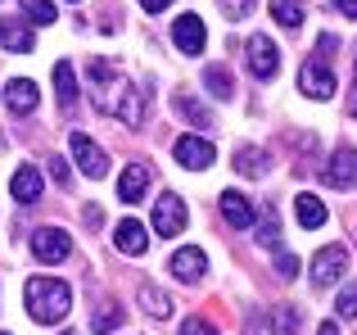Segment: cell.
I'll use <instances>...</instances> for the list:
<instances>
[{
    "label": "cell",
    "mask_w": 357,
    "mask_h": 335,
    "mask_svg": "<svg viewBox=\"0 0 357 335\" xmlns=\"http://www.w3.org/2000/svg\"><path fill=\"white\" fill-rule=\"evenodd\" d=\"M154 231L163 240H172V236H181V231H185V200H181V195H158V204H154Z\"/></svg>",
    "instance_id": "3"
},
{
    "label": "cell",
    "mask_w": 357,
    "mask_h": 335,
    "mask_svg": "<svg viewBox=\"0 0 357 335\" xmlns=\"http://www.w3.org/2000/svg\"><path fill=\"white\" fill-rule=\"evenodd\" d=\"M172 5V0H140V9H145V14H158V9H167Z\"/></svg>",
    "instance_id": "35"
},
{
    "label": "cell",
    "mask_w": 357,
    "mask_h": 335,
    "mask_svg": "<svg viewBox=\"0 0 357 335\" xmlns=\"http://www.w3.org/2000/svg\"><path fill=\"white\" fill-rule=\"evenodd\" d=\"M140 308H145L149 318H172V299H167V290H158V285H145V290H140Z\"/></svg>",
    "instance_id": "22"
},
{
    "label": "cell",
    "mask_w": 357,
    "mask_h": 335,
    "mask_svg": "<svg viewBox=\"0 0 357 335\" xmlns=\"http://www.w3.org/2000/svg\"><path fill=\"white\" fill-rule=\"evenodd\" d=\"M172 272H176V281H185V285H195V281H204V272H208V258H204V249H176L172 254Z\"/></svg>",
    "instance_id": "12"
},
{
    "label": "cell",
    "mask_w": 357,
    "mask_h": 335,
    "mask_svg": "<svg viewBox=\"0 0 357 335\" xmlns=\"http://www.w3.org/2000/svg\"><path fill=\"white\" fill-rule=\"evenodd\" d=\"M294 213H298V227H303V231H317L326 218H331V213H326V204L317 200V195H298V200H294Z\"/></svg>",
    "instance_id": "20"
},
{
    "label": "cell",
    "mask_w": 357,
    "mask_h": 335,
    "mask_svg": "<svg viewBox=\"0 0 357 335\" xmlns=\"http://www.w3.org/2000/svg\"><path fill=\"white\" fill-rule=\"evenodd\" d=\"M204 87H208L213 96H222V100L236 96V82H231V73L222 68V64H208V68H204Z\"/></svg>",
    "instance_id": "21"
},
{
    "label": "cell",
    "mask_w": 357,
    "mask_h": 335,
    "mask_svg": "<svg viewBox=\"0 0 357 335\" xmlns=\"http://www.w3.org/2000/svg\"><path fill=\"white\" fill-rule=\"evenodd\" d=\"M54 87H59V109H63V114H73V105H77V77H73V64L68 59L54 64Z\"/></svg>",
    "instance_id": "19"
},
{
    "label": "cell",
    "mask_w": 357,
    "mask_h": 335,
    "mask_svg": "<svg viewBox=\"0 0 357 335\" xmlns=\"http://www.w3.org/2000/svg\"><path fill=\"white\" fill-rule=\"evenodd\" d=\"M0 45H9L14 54H27L32 50V27L18 23V18H0Z\"/></svg>",
    "instance_id": "18"
},
{
    "label": "cell",
    "mask_w": 357,
    "mask_h": 335,
    "mask_svg": "<svg viewBox=\"0 0 357 335\" xmlns=\"http://www.w3.org/2000/svg\"><path fill=\"white\" fill-rule=\"evenodd\" d=\"M50 172L59 177V181H68V163H63V159H50Z\"/></svg>",
    "instance_id": "36"
},
{
    "label": "cell",
    "mask_w": 357,
    "mask_h": 335,
    "mask_svg": "<svg viewBox=\"0 0 357 335\" xmlns=\"http://www.w3.org/2000/svg\"><path fill=\"white\" fill-rule=\"evenodd\" d=\"M331 5H335V9H340V14H344V18H357V0H331Z\"/></svg>",
    "instance_id": "34"
},
{
    "label": "cell",
    "mask_w": 357,
    "mask_h": 335,
    "mask_svg": "<svg viewBox=\"0 0 357 335\" xmlns=\"http://www.w3.org/2000/svg\"><path fill=\"white\" fill-rule=\"evenodd\" d=\"M276 272L285 276V281H289V276H298V258L294 254H276Z\"/></svg>",
    "instance_id": "32"
},
{
    "label": "cell",
    "mask_w": 357,
    "mask_h": 335,
    "mask_svg": "<svg viewBox=\"0 0 357 335\" xmlns=\"http://www.w3.org/2000/svg\"><path fill=\"white\" fill-rule=\"evenodd\" d=\"M271 18L294 32V27H303V5H298V0H271Z\"/></svg>",
    "instance_id": "23"
},
{
    "label": "cell",
    "mask_w": 357,
    "mask_h": 335,
    "mask_svg": "<svg viewBox=\"0 0 357 335\" xmlns=\"http://www.w3.org/2000/svg\"><path fill=\"white\" fill-rule=\"evenodd\" d=\"M344 267H349V249H344V245H326L321 254L312 258V285H321V290H326L331 281H340V276H344Z\"/></svg>",
    "instance_id": "6"
},
{
    "label": "cell",
    "mask_w": 357,
    "mask_h": 335,
    "mask_svg": "<svg viewBox=\"0 0 357 335\" xmlns=\"http://www.w3.org/2000/svg\"><path fill=\"white\" fill-rule=\"evenodd\" d=\"M326 181L335 191H357V150H340L331 163H326Z\"/></svg>",
    "instance_id": "10"
},
{
    "label": "cell",
    "mask_w": 357,
    "mask_h": 335,
    "mask_svg": "<svg viewBox=\"0 0 357 335\" xmlns=\"http://www.w3.org/2000/svg\"><path fill=\"white\" fill-rule=\"evenodd\" d=\"M23 9H27V18L32 23H54V0H23Z\"/></svg>",
    "instance_id": "28"
},
{
    "label": "cell",
    "mask_w": 357,
    "mask_h": 335,
    "mask_svg": "<svg viewBox=\"0 0 357 335\" xmlns=\"http://www.w3.org/2000/svg\"><path fill=\"white\" fill-rule=\"evenodd\" d=\"M145 186H149V168L145 163H127V172H122V181H118V200L122 204L145 200Z\"/></svg>",
    "instance_id": "16"
},
{
    "label": "cell",
    "mask_w": 357,
    "mask_h": 335,
    "mask_svg": "<svg viewBox=\"0 0 357 335\" xmlns=\"http://www.w3.org/2000/svg\"><path fill=\"white\" fill-rule=\"evenodd\" d=\"M41 191H45V186H41V168H32V163H23L14 172V181H9V195H14L18 204H36Z\"/></svg>",
    "instance_id": "13"
},
{
    "label": "cell",
    "mask_w": 357,
    "mask_h": 335,
    "mask_svg": "<svg viewBox=\"0 0 357 335\" xmlns=\"http://www.w3.org/2000/svg\"><path fill=\"white\" fill-rule=\"evenodd\" d=\"M218 5H222V14H227V18H236V23H240V18L253 14V5H258V0H218Z\"/></svg>",
    "instance_id": "29"
},
{
    "label": "cell",
    "mask_w": 357,
    "mask_h": 335,
    "mask_svg": "<svg viewBox=\"0 0 357 335\" xmlns=\"http://www.w3.org/2000/svg\"><path fill=\"white\" fill-rule=\"evenodd\" d=\"M335 313H340V318H357V285H349V290L335 299Z\"/></svg>",
    "instance_id": "30"
},
{
    "label": "cell",
    "mask_w": 357,
    "mask_h": 335,
    "mask_svg": "<svg viewBox=\"0 0 357 335\" xmlns=\"http://www.w3.org/2000/svg\"><path fill=\"white\" fill-rule=\"evenodd\" d=\"M349 109H353V118H357V82H353V100H349Z\"/></svg>",
    "instance_id": "38"
},
{
    "label": "cell",
    "mask_w": 357,
    "mask_h": 335,
    "mask_svg": "<svg viewBox=\"0 0 357 335\" xmlns=\"http://www.w3.org/2000/svg\"><path fill=\"white\" fill-rule=\"evenodd\" d=\"M114 245L122 249V254H145V249H149V231L140 227L136 218H122L114 227Z\"/></svg>",
    "instance_id": "14"
},
{
    "label": "cell",
    "mask_w": 357,
    "mask_h": 335,
    "mask_svg": "<svg viewBox=\"0 0 357 335\" xmlns=\"http://www.w3.org/2000/svg\"><path fill=\"white\" fill-rule=\"evenodd\" d=\"M32 254L41 258V263H63V258L73 254V236L59 231V227H45V231L32 236Z\"/></svg>",
    "instance_id": "4"
},
{
    "label": "cell",
    "mask_w": 357,
    "mask_h": 335,
    "mask_svg": "<svg viewBox=\"0 0 357 335\" xmlns=\"http://www.w3.org/2000/svg\"><path fill=\"white\" fill-rule=\"evenodd\" d=\"M0 335H9V331H0Z\"/></svg>",
    "instance_id": "39"
},
{
    "label": "cell",
    "mask_w": 357,
    "mask_h": 335,
    "mask_svg": "<svg viewBox=\"0 0 357 335\" xmlns=\"http://www.w3.org/2000/svg\"><path fill=\"white\" fill-rule=\"evenodd\" d=\"M222 218H227L236 231H249L253 222H258V213L249 209V200H244L240 191H222Z\"/></svg>",
    "instance_id": "15"
},
{
    "label": "cell",
    "mask_w": 357,
    "mask_h": 335,
    "mask_svg": "<svg viewBox=\"0 0 357 335\" xmlns=\"http://www.w3.org/2000/svg\"><path fill=\"white\" fill-rule=\"evenodd\" d=\"M236 172L240 177H258V172H267V154H258V150H236Z\"/></svg>",
    "instance_id": "24"
},
{
    "label": "cell",
    "mask_w": 357,
    "mask_h": 335,
    "mask_svg": "<svg viewBox=\"0 0 357 335\" xmlns=\"http://www.w3.org/2000/svg\"><path fill=\"white\" fill-rule=\"evenodd\" d=\"M249 68H253V77H262V82L276 77L280 54H276V41H271V36H253L249 41Z\"/></svg>",
    "instance_id": "8"
},
{
    "label": "cell",
    "mask_w": 357,
    "mask_h": 335,
    "mask_svg": "<svg viewBox=\"0 0 357 335\" xmlns=\"http://www.w3.org/2000/svg\"><path fill=\"white\" fill-rule=\"evenodd\" d=\"M36 100H41V91H36L27 77H14V82L5 87V105L14 109V114H32V109H36Z\"/></svg>",
    "instance_id": "17"
},
{
    "label": "cell",
    "mask_w": 357,
    "mask_h": 335,
    "mask_svg": "<svg viewBox=\"0 0 357 335\" xmlns=\"http://www.w3.org/2000/svg\"><path fill=\"white\" fill-rule=\"evenodd\" d=\"M86 77H91V100H96L100 114H114L127 127L145 123V91H140V87H131V82L122 77V73H114L105 59L91 64Z\"/></svg>",
    "instance_id": "1"
},
{
    "label": "cell",
    "mask_w": 357,
    "mask_h": 335,
    "mask_svg": "<svg viewBox=\"0 0 357 335\" xmlns=\"http://www.w3.org/2000/svg\"><path fill=\"white\" fill-rule=\"evenodd\" d=\"M27 299V318L41 322V327H50V322H63L73 308V285L68 281H54V276H32L23 290Z\"/></svg>",
    "instance_id": "2"
},
{
    "label": "cell",
    "mask_w": 357,
    "mask_h": 335,
    "mask_svg": "<svg viewBox=\"0 0 357 335\" xmlns=\"http://www.w3.org/2000/svg\"><path fill=\"white\" fill-rule=\"evenodd\" d=\"M172 41H176V50H185V54H204V23H199V14H181L172 23Z\"/></svg>",
    "instance_id": "11"
},
{
    "label": "cell",
    "mask_w": 357,
    "mask_h": 335,
    "mask_svg": "<svg viewBox=\"0 0 357 335\" xmlns=\"http://www.w3.org/2000/svg\"><path fill=\"white\" fill-rule=\"evenodd\" d=\"M122 322V313L118 308H105V313H96V331H114Z\"/></svg>",
    "instance_id": "33"
},
{
    "label": "cell",
    "mask_w": 357,
    "mask_h": 335,
    "mask_svg": "<svg viewBox=\"0 0 357 335\" xmlns=\"http://www.w3.org/2000/svg\"><path fill=\"white\" fill-rule=\"evenodd\" d=\"M213 159H218V150H213L204 136H181V141H176V163L190 168V172H204Z\"/></svg>",
    "instance_id": "9"
},
{
    "label": "cell",
    "mask_w": 357,
    "mask_h": 335,
    "mask_svg": "<svg viewBox=\"0 0 357 335\" xmlns=\"http://www.w3.org/2000/svg\"><path fill=\"white\" fill-rule=\"evenodd\" d=\"M298 87H303L307 100H331L335 96V73L326 68V59H307L303 73H298Z\"/></svg>",
    "instance_id": "5"
},
{
    "label": "cell",
    "mask_w": 357,
    "mask_h": 335,
    "mask_svg": "<svg viewBox=\"0 0 357 335\" xmlns=\"http://www.w3.org/2000/svg\"><path fill=\"white\" fill-rule=\"evenodd\" d=\"M258 240H262L267 249H280V222H276V209H271V204L262 209V231H258Z\"/></svg>",
    "instance_id": "26"
},
{
    "label": "cell",
    "mask_w": 357,
    "mask_h": 335,
    "mask_svg": "<svg viewBox=\"0 0 357 335\" xmlns=\"http://www.w3.org/2000/svg\"><path fill=\"white\" fill-rule=\"evenodd\" d=\"M181 335H222V331L208 327L204 318H185V322H181Z\"/></svg>",
    "instance_id": "31"
},
{
    "label": "cell",
    "mask_w": 357,
    "mask_h": 335,
    "mask_svg": "<svg viewBox=\"0 0 357 335\" xmlns=\"http://www.w3.org/2000/svg\"><path fill=\"white\" fill-rule=\"evenodd\" d=\"M271 331H276V335H294L298 331V313L289 308V304H280L276 318H271Z\"/></svg>",
    "instance_id": "27"
},
{
    "label": "cell",
    "mask_w": 357,
    "mask_h": 335,
    "mask_svg": "<svg viewBox=\"0 0 357 335\" xmlns=\"http://www.w3.org/2000/svg\"><path fill=\"white\" fill-rule=\"evenodd\" d=\"M317 335H340V327H335V322H321V331Z\"/></svg>",
    "instance_id": "37"
},
{
    "label": "cell",
    "mask_w": 357,
    "mask_h": 335,
    "mask_svg": "<svg viewBox=\"0 0 357 335\" xmlns=\"http://www.w3.org/2000/svg\"><path fill=\"white\" fill-rule=\"evenodd\" d=\"M73 159H77V168L86 177H105L109 172V154L100 150L91 136H82V132H73Z\"/></svg>",
    "instance_id": "7"
},
{
    "label": "cell",
    "mask_w": 357,
    "mask_h": 335,
    "mask_svg": "<svg viewBox=\"0 0 357 335\" xmlns=\"http://www.w3.org/2000/svg\"><path fill=\"white\" fill-rule=\"evenodd\" d=\"M172 105H176V114H181V118H190L195 127H208V123H213V118H208V109H204L195 96H176Z\"/></svg>",
    "instance_id": "25"
}]
</instances>
